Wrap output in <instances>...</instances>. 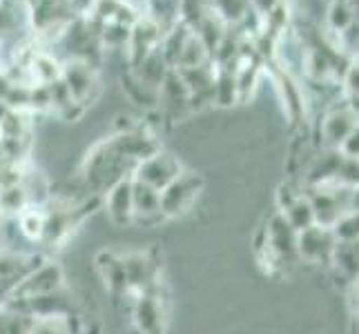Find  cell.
<instances>
[{"label":"cell","instance_id":"cell-3","mask_svg":"<svg viewBox=\"0 0 359 334\" xmlns=\"http://www.w3.org/2000/svg\"><path fill=\"white\" fill-rule=\"evenodd\" d=\"M60 81L65 83V88L69 90L72 98L81 107H85L90 101H94L98 90H101L96 67L92 63H85V60H76V58H69L67 63H63V69H60Z\"/></svg>","mask_w":359,"mask_h":334},{"label":"cell","instance_id":"cell-9","mask_svg":"<svg viewBox=\"0 0 359 334\" xmlns=\"http://www.w3.org/2000/svg\"><path fill=\"white\" fill-rule=\"evenodd\" d=\"M132 209L134 218L132 223H143V225H156L165 218L163 209H161V192L136 181L132 176Z\"/></svg>","mask_w":359,"mask_h":334},{"label":"cell","instance_id":"cell-12","mask_svg":"<svg viewBox=\"0 0 359 334\" xmlns=\"http://www.w3.org/2000/svg\"><path fill=\"white\" fill-rule=\"evenodd\" d=\"M330 265L351 286L355 281H359V241H337Z\"/></svg>","mask_w":359,"mask_h":334},{"label":"cell","instance_id":"cell-5","mask_svg":"<svg viewBox=\"0 0 359 334\" xmlns=\"http://www.w3.org/2000/svg\"><path fill=\"white\" fill-rule=\"evenodd\" d=\"M183 163L179 160V156L158 150L156 154H152L150 158H145L139 163V167L134 169V179L141 181L145 185H150L154 190H165L168 185L175 181L181 172H183Z\"/></svg>","mask_w":359,"mask_h":334},{"label":"cell","instance_id":"cell-7","mask_svg":"<svg viewBox=\"0 0 359 334\" xmlns=\"http://www.w3.org/2000/svg\"><path fill=\"white\" fill-rule=\"evenodd\" d=\"M335 245L337 237L330 228L313 225L304 232H297V254L306 263H330Z\"/></svg>","mask_w":359,"mask_h":334},{"label":"cell","instance_id":"cell-22","mask_svg":"<svg viewBox=\"0 0 359 334\" xmlns=\"http://www.w3.org/2000/svg\"><path fill=\"white\" fill-rule=\"evenodd\" d=\"M0 223H3V212H0Z\"/></svg>","mask_w":359,"mask_h":334},{"label":"cell","instance_id":"cell-14","mask_svg":"<svg viewBox=\"0 0 359 334\" xmlns=\"http://www.w3.org/2000/svg\"><path fill=\"white\" fill-rule=\"evenodd\" d=\"M18 228L25 239L29 241H43L47 232V212H43V205H27L16 216Z\"/></svg>","mask_w":359,"mask_h":334},{"label":"cell","instance_id":"cell-18","mask_svg":"<svg viewBox=\"0 0 359 334\" xmlns=\"http://www.w3.org/2000/svg\"><path fill=\"white\" fill-rule=\"evenodd\" d=\"M344 88H346V94L351 98V105L357 109V101H359V63H353L346 71V78H344Z\"/></svg>","mask_w":359,"mask_h":334},{"label":"cell","instance_id":"cell-15","mask_svg":"<svg viewBox=\"0 0 359 334\" xmlns=\"http://www.w3.org/2000/svg\"><path fill=\"white\" fill-rule=\"evenodd\" d=\"M212 11L224 25H237L252 11L250 0H212Z\"/></svg>","mask_w":359,"mask_h":334},{"label":"cell","instance_id":"cell-1","mask_svg":"<svg viewBox=\"0 0 359 334\" xmlns=\"http://www.w3.org/2000/svg\"><path fill=\"white\" fill-rule=\"evenodd\" d=\"M311 205L315 209V221L321 228H335L346 212H351L353 190L341 185H313L311 192H306Z\"/></svg>","mask_w":359,"mask_h":334},{"label":"cell","instance_id":"cell-11","mask_svg":"<svg viewBox=\"0 0 359 334\" xmlns=\"http://www.w3.org/2000/svg\"><path fill=\"white\" fill-rule=\"evenodd\" d=\"M105 209L114 225H128L134 218L132 209V176L123 179L107 190L105 194Z\"/></svg>","mask_w":359,"mask_h":334},{"label":"cell","instance_id":"cell-10","mask_svg":"<svg viewBox=\"0 0 359 334\" xmlns=\"http://www.w3.org/2000/svg\"><path fill=\"white\" fill-rule=\"evenodd\" d=\"M60 281H63V274H60L58 265L54 263L41 265L32 270L22 281H18V286L14 290V299H29V296L56 292L60 290Z\"/></svg>","mask_w":359,"mask_h":334},{"label":"cell","instance_id":"cell-4","mask_svg":"<svg viewBox=\"0 0 359 334\" xmlns=\"http://www.w3.org/2000/svg\"><path fill=\"white\" fill-rule=\"evenodd\" d=\"M201 185H203L201 176H196L194 172L183 169L165 190H161V209H163L165 218L179 216L185 209H190L192 203L196 201V196H199Z\"/></svg>","mask_w":359,"mask_h":334},{"label":"cell","instance_id":"cell-2","mask_svg":"<svg viewBox=\"0 0 359 334\" xmlns=\"http://www.w3.org/2000/svg\"><path fill=\"white\" fill-rule=\"evenodd\" d=\"M262 245L266 250L268 263L283 265V263H294L299 254H297V232L283 221L281 214L272 216L268 223L266 232L262 234Z\"/></svg>","mask_w":359,"mask_h":334},{"label":"cell","instance_id":"cell-17","mask_svg":"<svg viewBox=\"0 0 359 334\" xmlns=\"http://www.w3.org/2000/svg\"><path fill=\"white\" fill-rule=\"evenodd\" d=\"M332 232H335L337 241H359V209L346 212Z\"/></svg>","mask_w":359,"mask_h":334},{"label":"cell","instance_id":"cell-13","mask_svg":"<svg viewBox=\"0 0 359 334\" xmlns=\"http://www.w3.org/2000/svg\"><path fill=\"white\" fill-rule=\"evenodd\" d=\"M281 216H283V221H286L294 232H304L308 228L317 225L315 209H313L311 199H308L306 192L297 194L292 201H288L286 205H281Z\"/></svg>","mask_w":359,"mask_h":334},{"label":"cell","instance_id":"cell-8","mask_svg":"<svg viewBox=\"0 0 359 334\" xmlns=\"http://www.w3.org/2000/svg\"><path fill=\"white\" fill-rule=\"evenodd\" d=\"M357 125H359V111L351 103H344L332 107L324 116L321 134H324V141L328 143L330 150H339Z\"/></svg>","mask_w":359,"mask_h":334},{"label":"cell","instance_id":"cell-21","mask_svg":"<svg viewBox=\"0 0 359 334\" xmlns=\"http://www.w3.org/2000/svg\"><path fill=\"white\" fill-rule=\"evenodd\" d=\"M351 209H359V185L353 190V199H351Z\"/></svg>","mask_w":359,"mask_h":334},{"label":"cell","instance_id":"cell-16","mask_svg":"<svg viewBox=\"0 0 359 334\" xmlns=\"http://www.w3.org/2000/svg\"><path fill=\"white\" fill-rule=\"evenodd\" d=\"M72 314L65 316H41L34 319L27 334H72Z\"/></svg>","mask_w":359,"mask_h":334},{"label":"cell","instance_id":"cell-19","mask_svg":"<svg viewBox=\"0 0 359 334\" xmlns=\"http://www.w3.org/2000/svg\"><path fill=\"white\" fill-rule=\"evenodd\" d=\"M339 150H341L346 156H351V158H359V125L353 130V134L348 136V139L344 141V145L339 147Z\"/></svg>","mask_w":359,"mask_h":334},{"label":"cell","instance_id":"cell-6","mask_svg":"<svg viewBox=\"0 0 359 334\" xmlns=\"http://www.w3.org/2000/svg\"><path fill=\"white\" fill-rule=\"evenodd\" d=\"M165 314L163 299L158 292H154V286L143 290L132 301V323L141 334H163Z\"/></svg>","mask_w":359,"mask_h":334},{"label":"cell","instance_id":"cell-20","mask_svg":"<svg viewBox=\"0 0 359 334\" xmlns=\"http://www.w3.org/2000/svg\"><path fill=\"white\" fill-rule=\"evenodd\" d=\"M351 288H353V294H351V305H353L355 316H359V281H355Z\"/></svg>","mask_w":359,"mask_h":334}]
</instances>
